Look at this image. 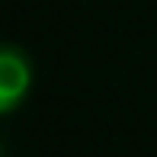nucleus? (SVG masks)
I'll use <instances>...</instances> for the list:
<instances>
[{"instance_id": "obj_2", "label": "nucleus", "mask_w": 157, "mask_h": 157, "mask_svg": "<svg viewBox=\"0 0 157 157\" xmlns=\"http://www.w3.org/2000/svg\"><path fill=\"white\" fill-rule=\"evenodd\" d=\"M0 157H3V154H0Z\"/></svg>"}, {"instance_id": "obj_1", "label": "nucleus", "mask_w": 157, "mask_h": 157, "mask_svg": "<svg viewBox=\"0 0 157 157\" xmlns=\"http://www.w3.org/2000/svg\"><path fill=\"white\" fill-rule=\"evenodd\" d=\"M32 87V61L19 45H0V116L19 109Z\"/></svg>"}]
</instances>
